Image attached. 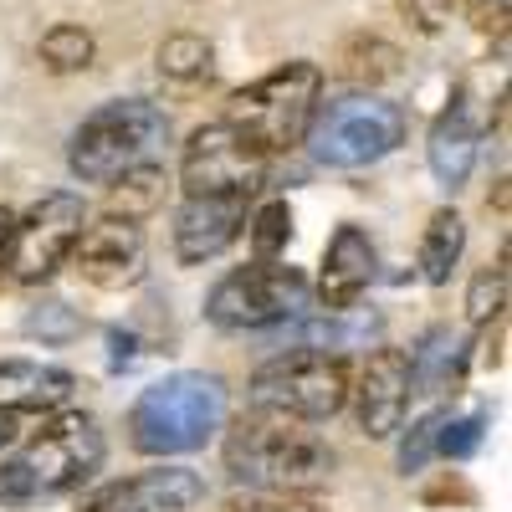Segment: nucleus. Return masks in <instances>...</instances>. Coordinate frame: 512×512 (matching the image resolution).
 <instances>
[{
	"instance_id": "nucleus-18",
	"label": "nucleus",
	"mask_w": 512,
	"mask_h": 512,
	"mask_svg": "<svg viewBox=\"0 0 512 512\" xmlns=\"http://www.w3.org/2000/svg\"><path fill=\"white\" fill-rule=\"evenodd\" d=\"M103 216L108 221H128V226H139L149 221L154 210L164 205L169 195V175H164V164H139V169H128V175H118L113 185H103Z\"/></svg>"
},
{
	"instance_id": "nucleus-7",
	"label": "nucleus",
	"mask_w": 512,
	"mask_h": 512,
	"mask_svg": "<svg viewBox=\"0 0 512 512\" xmlns=\"http://www.w3.org/2000/svg\"><path fill=\"white\" fill-rule=\"evenodd\" d=\"M405 134H410V118L400 103L379 93H344L318 103L303 144L323 169H369L390 159L405 144Z\"/></svg>"
},
{
	"instance_id": "nucleus-5",
	"label": "nucleus",
	"mask_w": 512,
	"mask_h": 512,
	"mask_svg": "<svg viewBox=\"0 0 512 512\" xmlns=\"http://www.w3.org/2000/svg\"><path fill=\"white\" fill-rule=\"evenodd\" d=\"M349 364L338 354H313V349H287L267 364H256L246 379V405L262 420H287V425H323L349 405Z\"/></svg>"
},
{
	"instance_id": "nucleus-3",
	"label": "nucleus",
	"mask_w": 512,
	"mask_h": 512,
	"mask_svg": "<svg viewBox=\"0 0 512 512\" xmlns=\"http://www.w3.org/2000/svg\"><path fill=\"white\" fill-rule=\"evenodd\" d=\"M164 144H169V113L149 98H118L77 123L67 164L82 185H113L128 169L154 164Z\"/></svg>"
},
{
	"instance_id": "nucleus-25",
	"label": "nucleus",
	"mask_w": 512,
	"mask_h": 512,
	"mask_svg": "<svg viewBox=\"0 0 512 512\" xmlns=\"http://www.w3.org/2000/svg\"><path fill=\"white\" fill-rule=\"evenodd\" d=\"M502 308H507V251L497 256V267L477 272L472 287H466V318L472 323H492L502 318Z\"/></svg>"
},
{
	"instance_id": "nucleus-33",
	"label": "nucleus",
	"mask_w": 512,
	"mask_h": 512,
	"mask_svg": "<svg viewBox=\"0 0 512 512\" xmlns=\"http://www.w3.org/2000/svg\"><path fill=\"white\" fill-rule=\"evenodd\" d=\"M21 441V415L16 410H0V451Z\"/></svg>"
},
{
	"instance_id": "nucleus-27",
	"label": "nucleus",
	"mask_w": 512,
	"mask_h": 512,
	"mask_svg": "<svg viewBox=\"0 0 512 512\" xmlns=\"http://www.w3.org/2000/svg\"><path fill=\"white\" fill-rule=\"evenodd\" d=\"M477 446H482V415H446L441 436H436V451L461 461V456H472Z\"/></svg>"
},
{
	"instance_id": "nucleus-4",
	"label": "nucleus",
	"mask_w": 512,
	"mask_h": 512,
	"mask_svg": "<svg viewBox=\"0 0 512 512\" xmlns=\"http://www.w3.org/2000/svg\"><path fill=\"white\" fill-rule=\"evenodd\" d=\"M318 103H323V67L297 57V62L272 67L267 77H256L251 88L231 93L226 123L272 159V154H287L303 144Z\"/></svg>"
},
{
	"instance_id": "nucleus-28",
	"label": "nucleus",
	"mask_w": 512,
	"mask_h": 512,
	"mask_svg": "<svg viewBox=\"0 0 512 512\" xmlns=\"http://www.w3.org/2000/svg\"><path fill=\"white\" fill-rule=\"evenodd\" d=\"M400 11L415 21V31L425 36H436L451 26V11H456V0H400Z\"/></svg>"
},
{
	"instance_id": "nucleus-16",
	"label": "nucleus",
	"mask_w": 512,
	"mask_h": 512,
	"mask_svg": "<svg viewBox=\"0 0 512 512\" xmlns=\"http://www.w3.org/2000/svg\"><path fill=\"white\" fill-rule=\"evenodd\" d=\"M374 267H379V256H374V241L364 226H338L328 251H323V272H318V287L313 297L323 303V313H344L354 308L364 287L374 282Z\"/></svg>"
},
{
	"instance_id": "nucleus-19",
	"label": "nucleus",
	"mask_w": 512,
	"mask_h": 512,
	"mask_svg": "<svg viewBox=\"0 0 512 512\" xmlns=\"http://www.w3.org/2000/svg\"><path fill=\"white\" fill-rule=\"evenodd\" d=\"M461 251H466V221L456 216L451 205H441L436 216L425 221V231H420V256H415L420 282L446 287V282H451V272L461 267Z\"/></svg>"
},
{
	"instance_id": "nucleus-13",
	"label": "nucleus",
	"mask_w": 512,
	"mask_h": 512,
	"mask_svg": "<svg viewBox=\"0 0 512 512\" xmlns=\"http://www.w3.org/2000/svg\"><path fill=\"white\" fill-rule=\"evenodd\" d=\"M246 200L251 195H185L175 210V262L180 267H205L216 262L221 251H231L246 231Z\"/></svg>"
},
{
	"instance_id": "nucleus-22",
	"label": "nucleus",
	"mask_w": 512,
	"mask_h": 512,
	"mask_svg": "<svg viewBox=\"0 0 512 512\" xmlns=\"http://www.w3.org/2000/svg\"><path fill=\"white\" fill-rule=\"evenodd\" d=\"M154 62H159V77H164V82L195 88V82H205L210 67H216V47H210L205 36H195V31H175V36L159 41Z\"/></svg>"
},
{
	"instance_id": "nucleus-10",
	"label": "nucleus",
	"mask_w": 512,
	"mask_h": 512,
	"mask_svg": "<svg viewBox=\"0 0 512 512\" xmlns=\"http://www.w3.org/2000/svg\"><path fill=\"white\" fill-rule=\"evenodd\" d=\"M267 154L246 144L226 118L195 128L180 149V190L185 195H256L267 180Z\"/></svg>"
},
{
	"instance_id": "nucleus-31",
	"label": "nucleus",
	"mask_w": 512,
	"mask_h": 512,
	"mask_svg": "<svg viewBox=\"0 0 512 512\" xmlns=\"http://www.w3.org/2000/svg\"><path fill=\"white\" fill-rule=\"evenodd\" d=\"M231 512H323L313 497H267V492H256L246 502H236Z\"/></svg>"
},
{
	"instance_id": "nucleus-6",
	"label": "nucleus",
	"mask_w": 512,
	"mask_h": 512,
	"mask_svg": "<svg viewBox=\"0 0 512 512\" xmlns=\"http://www.w3.org/2000/svg\"><path fill=\"white\" fill-rule=\"evenodd\" d=\"M103 461V431L88 415H52L41 436L0 466V502H47L82 487Z\"/></svg>"
},
{
	"instance_id": "nucleus-17",
	"label": "nucleus",
	"mask_w": 512,
	"mask_h": 512,
	"mask_svg": "<svg viewBox=\"0 0 512 512\" xmlns=\"http://www.w3.org/2000/svg\"><path fill=\"white\" fill-rule=\"evenodd\" d=\"M77 390V374L41 359H6L0 364V410L16 415H57Z\"/></svg>"
},
{
	"instance_id": "nucleus-21",
	"label": "nucleus",
	"mask_w": 512,
	"mask_h": 512,
	"mask_svg": "<svg viewBox=\"0 0 512 512\" xmlns=\"http://www.w3.org/2000/svg\"><path fill=\"white\" fill-rule=\"evenodd\" d=\"M338 62H344V77L359 82V93H374L379 82L400 77V47H390L384 36H349L344 52H338Z\"/></svg>"
},
{
	"instance_id": "nucleus-29",
	"label": "nucleus",
	"mask_w": 512,
	"mask_h": 512,
	"mask_svg": "<svg viewBox=\"0 0 512 512\" xmlns=\"http://www.w3.org/2000/svg\"><path fill=\"white\" fill-rule=\"evenodd\" d=\"M26 333H41V338H72V333H77V318H72L62 303H41L36 313H26Z\"/></svg>"
},
{
	"instance_id": "nucleus-14",
	"label": "nucleus",
	"mask_w": 512,
	"mask_h": 512,
	"mask_svg": "<svg viewBox=\"0 0 512 512\" xmlns=\"http://www.w3.org/2000/svg\"><path fill=\"white\" fill-rule=\"evenodd\" d=\"M200 497H205L200 472H190L180 461H159L149 472L98 487L88 497V512H195Z\"/></svg>"
},
{
	"instance_id": "nucleus-20",
	"label": "nucleus",
	"mask_w": 512,
	"mask_h": 512,
	"mask_svg": "<svg viewBox=\"0 0 512 512\" xmlns=\"http://www.w3.org/2000/svg\"><path fill=\"white\" fill-rule=\"evenodd\" d=\"M297 338H303V349L313 354H328V349H364L369 338L379 333L374 318H364L359 308H344V313H318V318H297Z\"/></svg>"
},
{
	"instance_id": "nucleus-24",
	"label": "nucleus",
	"mask_w": 512,
	"mask_h": 512,
	"mask_svg": "<svg viewBox=\"0 0 512 512\" xmlns=\"http://www.w3.org/2000/svg\"><path fill=\"white\" fill-rule=\"evenodd\" d=\"M246 236L256 246V262H277L292 241V210L287 200H267L262 210H251L246 216Z\"/></svg>"
},
{
	"instance_id": "nucleus-11",
	"label": "nucleus",
	"mask_w": 512,
	"mask_h": 512,
	"mask_svg": "<svg viewBox=\"0 0 512 512\" xmlns=\"http://www.w3.org/2000/svg\"><path fill=\"white\" fill-rule=\"evenodd\" d=\"M410 395H415V379H410V354L405 349H390L379 344L359 374L349 379V405H354V420L369 441H390L405 431V410H410Z\"/></svg>"
},
{
	"instance_id": "nucleus-9",
	"label": "nucleus",
	"mask_w": 512,
	"mask_h": 512,
	"mask_svg": "<svg viewBox=\"0 0 512 512\" xmlns=\"http://www.w3.org/2000/svg\"><path fill=\"white\" fill-rule=\"evenodd\" d=\"M82 231H88V200L72 195V190L41 195L26 216H16L11 282H21V287L52 282L67 267V256H72V246H77Z\"/></svg>"
},
{
	"instance_id": "nucleus-1",
	"label": "nucleus",
	"mask_w": 512,
	"mask_h": 512,
	"mask_svg": "<svg viewBox=\"0 0 512 512\" xmlns=\"http://www.w3.org/2000/svg\"><path fill=\"white\" fill-rule=\"evenodd\" d=\"M226 425V379L205 369H180L144 384L128 405V446L154 461H175L216 441Z\"/></svg>"
},
{
	"instance_id": "nucleus-15",
	"label": "nucleus",
	"mask_w": 512,
	"mask_h": 512,
	"mask_svg": "<svg viewBox=\"0 0 512 512\" xmlns=\"http://www.w3.org/2000/svg\"><path fill=\"white\" fill-rule=\"evenodd\" d=\"M477 154H482V108L472 93H456L441 118L431 123V134H425V164H431V175L456 195L466 180H472L477 169Z\"/></svg>"
},
{
	"instance_id": "nucleus-30",
	"label": "nucleus",
	"mask_w": 512,
	"mask_h": 512,
	"mask_svg": "<svg viewBox=\"0 0 512 512\" xmlns=\"http://www.w3.org/2000/svg\"><path fill=\"white\" fill-rule=\"evenodd\" d=\"M507 11H512V0H466V21L497 41L507 36Z\"/></svg>"
},
{
	"instance_id": "nucleus-8",
	"label": "nucleus",
	"mask_w": 512,
	"mask_h": 512,
	"mask_svg": "<svg viewBox=\"0 0 512 512\" xmlns=\"http://www.w3.org/2000/svg\"><path fill=\"white\" fill-rule=\"evenodd\" d=\"M313 313V282L292 262H251L205 292V323L221 333H256Z\"/></svg>"
},
{
	"instance_id": "nucleus-26",
	"label": "nucleus",
	"mask_w": 512,
	"mask_h": 512,
	"mask_svg": "<svg viewBox=\"0 0 512 512\" xmlns=\"http://www.w3.org/2000/svg\"><path fill=\"white\" fill-rule=\"evenodd\" d=\"M446 415H451V410H431V415H420L410 431H405V441H400V472H405V477H410V472H425V461L436 456V436H441Z\"/></svg>"
},
{
	"instance_id": "nucleus-32",
	"label": "nucleus",
	"mask_w": 512,
	"mask_h": 512,
	"mask_svg": "<svg viewBox=\"0 0 512 512\" xmlns=\"http://www.w3.org/2000/svg\"><path fill=\"white\" fill-rule=\"evenodd\" d=\"M11 251H16V210L0 205V277H11Z\"/></svg>"
},
{
	"instance_id": "nucleus-2",
	"label": "nucleus",
	"mask_w": 512,
	"mask_h": 512,
	"mask_svg": "<svg viewBox=\"0 0 512 512\" xmlns=\"http://www.w3.org/2000/svg\"><path fill=\"white\" fill-rule=\"evenodd\" d=\"M226 472L246 492L308 497L333 477V446L287 420H241L226 436Z\"/></svg>"
},
{
	"instance_id": "nucleus-23",
	"label": "nucleus",
	"mask_w": 512,
	"mask_h": 512,
	"mask_svg": "<svg viewBox=\"0 0 512 512\" xmlns=\"http://www.w3.org/2000/svg\"><path fill=\"white\" fill-rule=\"evenodd\" d=\"M36 57H41V67L57 72V77L88 72V67H93V57H98V36H93L88 26L62 21V26H52L47 36L36 41Z\"/></svg>"
},
{
	"instance_id": "nucleus-12",
	"label": "nucleus",
	"mask_w": 512,
	"mask_h": 512,
	"mask_svg": "<svg viewBox=\"0 0 512 512\" xmlns=\"http://www.w3.org/2000/svg\"><path fill=\"white\" fill-rule=\"evenodd\" d=\"M67 262L82 272V282L98 287V292H128L139 287L149 272V241L144 226H128V221H98L77 236Z\"/></svg>"
}]
</instances>
